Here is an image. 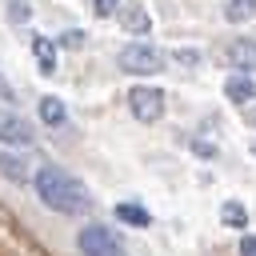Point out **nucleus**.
I'll return each instance as SVG.
<instances>
[{
    "label": "nucleus",
    "instance_id": "10",
    "mask_svg": "<svg viewBox=\"0 0 256 256\" xmlns=\"http://www.w3.org/2000/svg\"><path fill=\"white\" fill-rule=\"evenodd\" d=\"M40 120H44L48 128H60V124L68 120L64 100H60V96H40Z\"/></svg>",
    "mask_w": 256,
    "mask_h": 256
},
{
    "label": "nucleus",
    "instance_id": "15",
    "mask_svg": "<svg viewBox=\"0 0 256 256\" xmlns=\"http://www.w3.org/2000/svg\"><path fill=\"white\" fill-rule=\"evenodd\" d=\"M172 60H176V64H184V68H200V52H196V48H176V52H172Z\"/></svg>",
    "mask_w": 256,
    "mask_h": 256
},
{
    "label": "nucleus",
    "instance_id": "18",
    "mask_svg": "<svg viewBox=\"0 0 256 256\" xmlns=\"http://www.w3.org/2000/svg\"><path fill=\"white\" fill-rule=\"evenodd\" d=\"M240 256H256V236H240Z\"/></svg>",
    "mask_w": 256,
    "mask_h": 256
},
{
    "label": "nucleus",
    "instance_id": "13",
    "mask_svg": "<svg viewBox=\"0 0 256 256\" xmlns=\"http://www.w3.org/2000/svg\"><path fill=\"white\" fill-rule=\"evenodd\" d=\"M220 220H224L228 228H240V232H244V228H248V208H244L240 200H224V204H220Z\"/></svg>",
    "mask_w": 256,
    "mask_h": 256
},
{
    "label": "nucleus",
    "instance_id": "11",
    "mask_svg": "<svg viewBox=\"0 0 256 256\" xmlns=\"http://www.w3.org/2000/svg\"><path fill=\"white\" fill-rule=\"evenodd\" d=\"M120 20H124V28H128L132 36H148V32H152V20H148V12H144L140 4L124 8V12H120Z\"/></svg>",
    "mask_w": 256,
    "mask_h": 256
},
{
    "label": "nucleus",
    "instance_id": "19",
    "mask_svg": "<svg viewBox=\"0 0 256 256\" xmlns=\"http://www.w3.org/2000/svg\"><path fill=\"white\" fill-rule=\"evenodd\" d=\"M80 40H84V32H64V44L68 48H80Z\"/></svg>",
    "mask_w": 256,
    "mask_h": 256
},
{
    "label": "nucleus",
    "instance_id": "7",
    "mask_svg": "<svg viewBox=\"0 0 256 256\" xmlns=\"http://www.w3.org/2000/svg\"><path fill=\"white\" fill-rule=\"evenodd\" d=\"M224 96H228L232 104L248 108V104L256 100V84H252V76H240V72H232V76L224 80Z\"/></svg>",
    "mask_w": 256,
    "mask_h": 256
},
{
    "label": "nucleus",
    "instance_id": "6",
    "mask_svg": "<svg viewBox=\"0 0 256 256\" xmlns=\"http://www.w3.org/2000/svg\"><path fill=\"white\" fill-rule=\"evenodd\" d=\"M228 64H232L240 76H252V72H256V40H248V36L232 40V44H228Z\"/></svg>",
    "mask_w": 256,
    "mask_h": 256
},
{
    "label": "nucleus",
    "instance_id": "16",
    "mask_svg": "<svg viewBox=\"0 0 256 256\" xmlns=\"http://www.w3.org/2000/svg\"><path fill=\"white\" fill-rule=\"evenodd\" d=\"M116 8H120V0H92L96 16H116Z\"/></svg>",
    "mask_w": 256,
    "mask_h": 256
},
{
    "label": "nucleus",
    "instance_id": "1",
    "mask_svg": "<svg viewBox=\"0 0 256 256\" xmlns=\"http://www.w3.org/2000/svg\"><path fill=\"white\" fill-rule=\"evenodd\" d=\"M32 188H36L40 204L52 208V212H60V216H80V212L88 208V192H84V184L72 180V176H68L64 168H56V164L36 168V172H32Z\"/></svg>",
    "mask_w": 256,
    "mask_h": 256
},
{
    "label": "nucleus",
    "instance_id": "17",
    "mask_svg": "<svg viewBox=\"0 0 256 256\" xmlns=\"http://www.w3.org/2000/svg\"><path fill=\"white\" fill-rule=\"evenodd\" d=\"M8 16H12V20H28V4H24V0H12Z\"/></svg>",
    "mask_w": 256,
    "mask_h": 256
},
{
    "label": "nucleus",
    "instance_id": "3",
    "mask_svg": "<svg viewBox=\"0 0 256 256\" xmlns=\"http://www.w3.org/2000/svg\"><path fill=\"white\" fill-rule=\"evenodd\" d=\"M128 108H132V116H136L140 124H156V120L164 116V92L152 88V84H136V88L128 92Z\"/></svg>",
    "mask_w": 256,
    "mask_h": 256
},
{
    "label": "nucleus",
    "instance_id": "14",
    "mask_svg": "<svg viewBox=\"0 0 256 256\" xmlns=\"http://www.w3.org/2000/svg\"><path fill=\"white\" fill-rule=\"evenodd\" d=\"M252 16H256V0H228L224 4V20L228 24H244Z\"/></svg>",
    "mask_w": 256,
    "mask_h": 256
},
{
    "label": "nucleus",
    "instance_id": "5",
    "mask_svg": "<svg viewBox=\"0 0 256 256\" xmlns=\"http://www.w3.org/2000/svg\"><path fill=\"white\" fill-rule=\"evenodd\" d=\"M0 144H8V148H24V144H32V124H28L24 116L0 108Z\"/></svg>",
    "mask_w": 256,
    "mask_h": 256
},
{
    "label": "nucleus",
    "instance_id": "2",
    "mask_svg": "<svg viewBox=\"0 0 256 256\" xmlns=\"http://www.w3.org/2000/svg\"><path fill=\"white\" fill-rule=\"evenodd\" d=\"M116 64L128 76H156V72H164V52L156 44H148V40H132V44L120 48Z\"/></svg>",
    "mask_w": 256,
    "mask_h": 256
},
{
    "label": "nucleus",
    "instance_id": "12",
    "mask_svg": "<svg viewBox=\"0 0 256 256\" xmlns=\"http://www.w3.org/2000/svg\"><path fill=\"white\" fill-rule=\"evenodd\" d=\"M116 220H124V224H132V228H148V224H152L148 208H140V204H132V200L116 204Z\"/></svg>",
    "mask_w": 256,
    "mask_h": 256
},
{
    "label": "nucleus",
    "instance_id": "4",
    "mask_svg": "<svg viewBox=\"0 0 256 256\" xmlns=\"http://www.w3.org/2000/svg\"><path fill=\"white\" fill-rule=\"evenodd\" d=\"M76 248L84 256H116V236L100 224H88V228L76 232Z\"/></svg>",
    "mask_w": 256,
    "mask_h": 256
},
{
    "label": "nucleus",
    "instance_id": "21",
    "mask_svg": "<svg viewBox=\"0 0 256 256\" xmlns=\"http://www.w3.org/2000/svg\"><path fill=\"white\" fill-rule=\"evenodd\" d=\"M252 152H256V144H252Z\"/></svg>",
    "mask_w": 256,
    "mask_h": 256
},
{
    "label": "nucleus",
    "instance_id": "8",
    "mask_svg": "<svg viewBox=\"0 0 256 256\" xmlns=\"http://www.w3.org/2000/svg\"><path fill=\"white\" fill-rule=\"evenodd\" d=\"M0 176H8L12 184H28V180H32L28 160H24L20 152H8V148H0Z\"/></svg>",
    "mask_w": 256,
    "mask_h": 256
},
{
    "label": "nucleus",
    "instance_id": "20",
    "mask_svg": "<svg viewBox=\"0 0 256 256\" xmlns=\"http://www.w3.org/2000/svg\"><path fill=\"white\" fill-rule=\"evenodd\" d=\"M244 124H252V128H256V100L244 108Z\"/></svg>",
    "mask_w": 256,
    "mask_h": 256
},
{
    "label": "nucleus",
    "instance_id": "9",
    "mask_svg": "<svg viewBox=\"0 0 256 256\" xmlns=\"http://www.w3.org/2000/svg\"><path fill=\"white\" fill-rule=\"evenodd\" d=\"M32 56H36V64H40L44 76L56 72V44H52L48 36H36V40H32Z\"/></svg>",
    "mask_w": 256,
    "mask_h": 256
}]
</instances>
